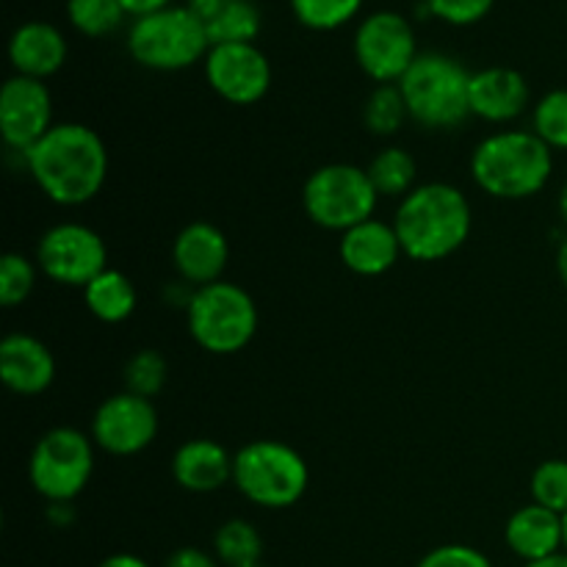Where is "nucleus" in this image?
<instances>
[{
	"mask_svg": "<svg viewBox=\"0 0 567 567\" xmlns=\"http://www.w3.org/2000/svg\"><path fill=\"white\" fill-rule=\"evenodd\" d=\"M83 302H86L89 313L103 324H122L136 310V286L125 271L109 266L83 288Z\"/></svg>",
	"mask_w": 567,
	"mask_h": 567,
	"instance_id": "nucleus-23",
	"label": "nucleus"
},
{
	"mask_svg": "<svg viewBox=\"0 0 567 567\" xmlns=\"http://www.w3.org/2000/svg\"><path fill=\"white\" fill-rule=\"evenodd\" d=\"M557 208H559V216H563V221H565V225H567V181H565V186L559 188Z\"/></svg>",
	"mask_w": 567,
	"mask_h": 567,
	"instance_id": "nucleus-41",
	"label": "nucleus"
},
{
	"mask_svg": "<svg viewBox=\"0 0 567 567\" xmlns=\"http://www.w3.org/2000/svg\"><path fill=\"white\" fill-rule=\"evenodd\" d=\"M524 567H567V554L559 551V554H554V557L537 559V563H526Z\"/></svg>",
	"mask_w": 567,
	"mask_h": 567,
	"instance_id": "nucleus-40",
	"label": "nucleus"
},
{
	"mask_svg": "<svg viewBox=\"0 0 567 567\" xmlns=\"http://www.w3.org/2000/svg\"><path fill=\"white\" fill-rule=\"evenodd\" d=\"M532 133L551 150H567V89H551L532 111Z\"/></svg>",
	"mask_w": 567,
	"mask_h": 567,
	"instance_id": "nucleus-29",
	"label": "nucleus"
},
{
	"mask_svg": "<svg viewBox=\"0 0 567 567\" xmlns=\"http://www.w3.org/2000/svg\"><path fill=\"white\" fill-rule=\"evenodd\" d=\"M66 17L83 37H105L125 20L120 0H66Z\"/></svg>",
	"mask_w": 567,
	"mask_h": 567,
	"instance_id": "nucleus-27",
	"label": "nucleus"
},
{
	"mask_svg": "<svg viewBox=\"0 0 567 567\" xmlns=\"http://www.w3.org/2000/svg\"><path fill=\"white\" fill-rule=\"evenodd\" d=\"M399 89L410 120L421 127L454 131L471 116V72L446 53H419Z\"/></svg>",
	"mask_w": 567,
	"mask_h": 567,
	"instance_id": "nucleus-4",
	"label": "nucleus"
},
{
	"mask_svg": "<svg viewBox=\"0 0 567 567\" xmlns=\"http://www.w3.org/2000/svg\"><path fill=\"white\" fill-rule=\"evenodd\" d=\"M230 260V241L214 221H188L172 244V266L188 286L203 288L219 282Z\"/></svg>",
	"mask_w": 567,
	"mask_h": 567,
	"instance_id": "nucleus-15",
	"label": "nucleus"
},
{
	"mask_svg": "<svg viewBox=\"0 0 567 567\" xmlns=\"http://www.w3.org/2000/svg\"><path fill=\"white\" fill-rule=\"evenodd\" d=\"M205 78L225 103L255 105L269 94L271 64L255 42L210 44Z\"/></svg>",
	"mask_w": 567,
	"mask_h": 567,
	"instance_id": "nucleus-13",
	"label": "nucleus"
},
{
	"mask_svg": "<svg viewBox=\"0 0 567 567\" xmlns=\"http://www.w3.org/2000/svg\"><path fill=\"white\" fill-rule=\"evenodd\" d=\"M94 474V441L75 426L48 430L28 460V480L48 504H72Z\"/></svg>",
	"mask_w": 567,
	"mask_h": 567,
	"instance_id": "nucleus-9",
	"label": "nucleus"
},
{
	"mask_svg": "<svg viewBox=\"0 0 567 567\" xmlns=\"http://www.w3.org/2000/svg\"><path fill=\"white\" fill-rule=\"evenodd\" d=\"M122 9H125V14H133L138 20V17H147V14H155V11L166 9L169 6V0H120Z\"/></svg>",
	"mask_w": 567,
	"mask_h": 567,
	"instance_id": "nucleus-36",
	"label": "nucleus"
},
{
	"mask_svg": "<svg viewBox=\"0 0 567 567\" xmlns=\"http://www.w3.org/2000/svg\"><path fill=\"white\" fill-rule=\"evenodd\" d=\"M37 286V264L20 252H9L0 260V305L17 308L25 302Z\"/></svg>",
	"mask_w": 567,
	"mask_h": 567,
	"instance_id": "nucleus-32",
	"label": "nucleus"
},
{
	"mask_svg": "<svg viewBox=\"0 0 567 567\" xmlns=\"http://www.w3.org/2000/svg\"><path fill=\"white\" fill-rule=\"evenodd\" d=\"M493 3L496 0H426V9L452 25H474L487 17Z\"/></svg>",
	"mask_w": 567,
	"mask_h": 567,
	"instance_id": "nucleus-34",
	"label": "nucleus"
},
{
	"mask_svg": "<svg viewBox=\"0 0 567 567\" xmlns=\"http://www.w3.org/2000/svg\"><path fill=\"white\" fill-rule=\"evenodd\" d=\"M504 540L509 551L524 563L554 557L563 551V515L540 507V504H526L509 515L504 526Z\"/></svg>",
	"mask_w": 567,
	"mask_h": 567,
	"instance_id": "nucleus-21",
	"label": "nucleus"
},
{
	"mask_svg": "<svg viewBox=\"0 0 567 567\" xmlns=\"http://www.w3.org/2000/svg\"><path fill=\"white\" fill-rule=\"evenodd\" d=\"M563 551L567 554V515H563Z\"/></svg>",
	"mask_w": 567,
	"mask_h": 567,
	"instance_id": "nucleus-42",
	"label": "nucleus"
},
{
	"mask_svg": "<svg viewBox=\"0 0 567 567\" xmlns=\"http://www.w3.org/2000/svg\"><path fill=\"white\" fill-rule=\"evenodd\" d=\"M233 485L255 507L288 509L305 498L310 468L282 441H252L233 454Z\"/></svg>",
	"mask_w": 567,
	"mask_h": 567,
	"instance_id": "nucleus-5",
	"label": "nucleus"
},
{
	"mask_svg": "<svg viewBox=\"0 0 567 567\" xmlns=\"http://www.w3.org/2000/svg\"><path fill=\"white\" fill-rule=\"evenodd\" d=\"M158 435V410L153 399L136 396L131 391L105 399L92 419V441L114 457L142 454Z\"/></svg>",
	"mask_w": 567,
	"mask_h": 567,
	"instance_id": "nucleus-12",
	"label": "nucleus"
},
{
	"mask_svg": "<svg viewBox=\"0 0 567 567\" xmlns=\"http://www.w3.org/2000/svg\"><path fill=\"white\" fill-rule=\"evenodd\" d=\"M354 59L377 86L399 83L419 59L413 25L396 11H374L354 31Z\"/></svg>",
	"mask_w": 567,
	"mask_h": 567,
	"instance_id": "nucleus-11",
	"label": "nucleus"
},
{
	"mask_svg": "<svg viewBox=\"0 0 567 567\" xmlns=\"http://www.w3.org/2000/svg\"><path fill=\"white\" fill-rule=\"evenodd\" d=\"M365 172L380 197L404 199L415 188L419 164L404 147H385L371 158Z\"/></svg>",
	"mask_w": 567,
	"mask_h": 567,
	"instance_id": "nucleus-24",
	"label": "nucleus"
},
{
	"mask_svg": "<svg viewBox=\"0 0 567 567\" xmlns=\"http://www.w3.org/2000/svg\"><path fill=\"white\" fill-rule=\"evenodd\" d=\"M377 188L369 172L352 164L319 166L302 186V208L313 225L332 233H347L374 219Z\"/></svg>",
	"mask_w": 567,
	"mask_h": 567,
	"instance_id": "nucleus-8",
	"label": "nucleus"
},
{
	"mask_svg": "<svg viewBox=\"0 0 567 567\" xmlns=\"http://www.w3.org/2000/svg\"><path fill=\"white\" fill-rule=\"evenodd\" d=\"M408 120L410 114L399 83H382V86H377L363 105V125L371 136H396Z\"/></svg>",
	"mask_w": 567,
	"mask_h": 567,
	"instance_id": "nucleus-26",
	"label": "nucleus"
},
{
	"mask_svg": "<svg viewBox=\"0 0 567 567\" xmlns=\"http://www.w3.org/2000/svg\"><path fill=\"white\" fill-rule=\"evenodd\" d=\"M393 227L410 260L435 264L465 247L474 227V210L468 197L452 183H421L399 199Z\"/></svg>",
	"mask_w": 567,
	"mask_h": 567,
	"instance_id": "nucleus-2",
	"label": "nucleus"
},
{
	"mask_svg": "<svg viewBox=\"0 0 567 567\" xmlns=\"http://www.w3.org/2000/svg\"><path fill=\"white\" fill-rule=\"evenodd\" d=\"M164 567H221L219 559L208 551H199V548L186 546V548H177V551L169 554Z\"/></svg>",
	"mask_w": 567,
	"mask_h": 567,
	"instance_id": "nucleus-35",
	"label": "nucleus"
},
{
	"mask_svg": "<svg viewBox=\"0 0 567 567\" xmlns=\"http://www.w3.org/2000/svg\"><path fill=\"white\" fill-rule=\"evenodd\" d=\"M363 0H291V11L305 28L332 31L354 20Z\"/></svg>",
	"mask_w": 567,
	"mask_h": 567,
	"instance_id": "nucleus-30",
	"label": "nucleus"
},
{
	"mask_svg": "<svg viewBox=\"0 0 567 567\" xmlns=\"http://www.w3.org/2000/svg\"><path fill=\"white\" fill-rule=\"evenodd\" d=\"M172 476L188 493H216L233 482V457L210 437H192L172 457Z\"/></svg>",
	"mask_w": 567,
	"mask_h": 567,
	"instance_id": "nucleus-19",
	"label": "nucleus"
},
{
	"mask_svg": "<svg viewBox=\"0 0 567 567\" xmlns=\"http://www.w3.org/2000/svg\"><path fill=\"white\" fill-rule=\"evenodd\" d=\"M0 380L17 396H39L55 380V358L48 343L28 332H11L0 341Z\"/></svg>",
	"mask_w": 567,
	"mask_h": 567,
	"instance_id": "nucleus-16",
	"label": "nucleus"
},
{
	"mask_svg": "<svg viewBox=\"0 0 567 567\" xmlns=\"http://www.w3.org/2000/svg\"><path fill=\"white\" fill-rule=\"evenodd\" d=\"M127 50L133 61L147 70L175 72L205 59L210 39L188 6H166L133 22L127 31Z\"/></svg>",
	"mask_w": 567,
	"mask_h": 567,
	"instance_id": "nucleus-7",
	"label": "nucleus"
},
{
	"mask_svg": "<svg viewBox=\"0 0 567 567\" xmlns=\"http://www.w3.org/2000/svg\"><path fill=\"white\" fill-rule=\"evenodd\" d=\"M9 59L17 75L44 78L55 75L66 61V39L55 25L42 20L22 22L9 39Z\"/></svg>",
	"mask_w": 567,
	"mask_h": 567,
	"instance_id": "nucleus-20",
	"label": "nucleus"
},
{
	"mask_svg": "<svg viewBox=\"0 0 567 567\" xmlns=\"http://www.w3.org/2000/svg\"><path fill=\"white\" fill-rule=\"evenodd\" d=\"M97 567H153L147 563V559L136 557V554H111V557H105L103 563H100Z\"/></svg>",
	"mask_w": 567,
	"mask_h": 567,
	"instance_id": "nucleus-37",
	"label": "nucleus"
},
{
	"mask_svg": "<svg viewBox=\"0 0 567 567\" xmlns=\"http://www.w3.org/2000/svg\"><path fill=\"white\" fill-rule=\"evenodd\" d=\"M255 567H264V565H255Z\"/></svg>",
	"mask_w": 567,
	"mask_h": 567,
	"instance_id": "nucleus-43",
	"label": "nucleus"
},
{
	"mask_svg": "<svg viewBox=\"0 0 567 567\" xmlns=\"http://www.w3.org/2000/svg\"><path fill=\"white\" fill-rule=\"evenodd\" d=\"M48 518L59 526L72 524V518H75V513H72V504H50Z\"/></svg>",
	"mask_w": 567,
	"mask_h": 567,
	"instance_id": "nucleus-38",
	"label": "nucleus"
},
{
	"mask_svg": "<svg viewBox=\"0 0 567 567\" xmlns=\"http://www.w3.org/2000/svg\"><path fill=\"white\" fill-rule=\"evenodd\" d=\"M554 175V150L532 131H498L471 153V177L496 199H529Z\"/></svg>",
	"mask_w": 567,
	"mask_h": 567,
	"instance_id": "nucleus-3",
	"label": "nucleus"
},
{
	"mask_svg": "<svg viewBox=\"0 0 567 567\" xmlns=\"http://www.w3.org/2000/svg\"><path fill=\"white\" fill-rule=\"evenodd\" d=\"M529 83L513 66L471 72V116L491 125H507L529 109Z\"/></svg>",
	"mask_w": 567,
	"mask_h": 567,
	"instance_id": "nucleus-17",
	"label": "nucleus"
},
{
	"mask_svg": "<svg viewBox=\"0 0 567 567\" xmlns=\"http://www.w3.org/2000/svg\"><path fill=\"white\" fill-rule=\"evenodd\" d=\"M169 377V363L158 349H138L125 363V391L136 396L155 399L166 385Z\"/></svg>",
	"mask_w": 567,
	"mask_h": 567,
	"instance_id": "nucleus-28",
	"label": "nucleus"
},
{
	"mask_svg": "<svg viewBox=\"0 0 567 567\" xmlns=\"http://www.w3.org/2000/svg\"><path fill=\"white\" fill-rule=\"evenodd\" d=\"M188 9L205 25L210 44L255 42L264 25L255 0H188Z\"/></svg>",
	"mask_w": 567,
	"mask_h": 567,
	"instance_id": "nucleus-22",
	"label": "nucleus"
},
{
	"mask_svg": "<svg viewBox=\"0 0 567 567\" xmlns=\"http://www.w3.org/2000/svg\"><path fill=\"white\" fill-rule=\"evenodd\" d=\"M415 567H493V563L480 548L463 546V543H446V546L426 551Z\"/></svg>",
	"mask_w": 567,
	"mask_h": 567,
	"instance_id": "nucleus-33",
	"label": "nucleus"
},
{
	"mask_svg": "<svg viewBox=\"0 0 567 567\" xmlns=\"http://www.w3.org/2000/svg\"><path fill=\"white\" fill-rule=\"evenodd\" d=\"M37 266L59 286L86 288L100 271L109 269V249L97 230L78 221H64L39 238Z\"/></svg>",
	"mask_w": 567,
	"mask_h": 567,
	"instance_id": "nucleus-10",
	"label": "nucleus"
},
{
	"mask_svg": "<svg viewBox=\"0 0 567 567\" xmlns=\"http://www.w3.org/2000/svg\"><path fill=\"white\" fill-rule=\"evenodd\" d=\"M188 336L210 354H236L258 332V305L236 282H210L194 291L186 308Z\"/></svg>",
	"mask_w": 567,
	"mask_h": 567,
	"instance_id": "nucleus-6",
	"label": "nucleus"
},
{
	"mask_svg": "<svg viewBox=\"0 0 567 567\" xmlns=\"http://www.w3.org/2000/svg\"><path fill=\"white\" fill-rule=\"evenodd\" d=\"M338 252H341L343 266L360 277L388 275L404 255L393 221L388 225L380 219H369L352 230L341 233Z\"/></svg>",
	"mask_w": 567,
	"mask_h": 567,
	"instance_id": "nucleus-18",
	"label": "nucleus"
},
{
	"mask_svg": "<svg viewBox=\"0 0 567 567\" xmlns=\"http://www.w3.org/2000/svg\"><path fill=\"white\" fill-rule=\"evenodd\" d=\"M557 275L567 291V236L563 238V244H559V249H557Z\"/></svg>",
	"mask_w": 567,
	"mask_h": 567,
	"instance_id": "nucleus-39",
	"label": "nucleus"
},
{
	"mask_svg": "<svg viewBox=\"0 0 567 567\" xmlns=\"http://www.w3.org/2000/svg\"><path fill=\"white\" fill-rule=\"evenodd\" d=\"M53 125V97L44 81L11 75L0 89V133L6 147L25 155Z\"/></svg>",
	"mask_w": 567,
	"mask_h": 567,
	"instance_id": "nucleus-14",
	"label": "nucleus"
},
{
	"mask_svg": "<svg viewBox=\"0 0 567 567\" xmlns=\"http://www.w3.org/2000/svg\"><path fill=\"white\" fill-rule=\"evenodd\" d=\"M214 557L221 567H255L264 557V537L255 529V524L233 518L216 529Z\"/></svg>",
	"mask_w": 567,
	"mask_h": 567,
	"instance_id": "nucleus-25",
	"label": "nucleus"
},
{
	"mask_svg": "<svg viewBox=\"0 0 567 567\" xmlns=\"http://www.w3.org/2000/svg\"><path fill=\"white\" fill-rule=\"evenodd\" d=\"M22 158L39 192L64 208L92 203L109 177L105 142L97 131L81 122L53 125L48 136L33 144Z\"/></svg>",
	"mask_w": 567,
	"mask_h": 567,
	"instance_id": "nucleus-1",
	"label": "nucleus"
},
{
	"mask_svg": "<svg viewBox=\"0 0 567 567\" xmlns=\"http://www.w3.org/2000/svg\"><path fill=\"white\" fill-rule=\"evenodd\" d=\"M529 491L535 504L557 515H567V460H546L537 465Z\"/></svg>",
	"mask_w": 567,
	"mask_h": 567,
	"instance_id": "nucleus-31",
	"label": "nucleus"
}]
</instances>
